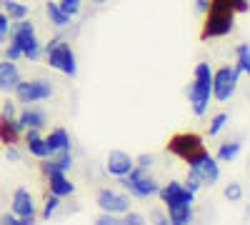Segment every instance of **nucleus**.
<instances>
[{
	"label": "nucleus",
	"instance_id": "obj_18",
	"mask_svg": "<svg viewBox=\"0 0 250 225\" xmlns=\"http://www.w3.org/2000/svg\"><path fill=\"white\" fill-rule=\"evenodd\" d=\"M45 145H48L50 155L53 153H60V150H70V135H68V130L65 128L50 130V135L45 138Z\"/></svg>",
	"mask_w": 250,
	"mask_h": 225
},
{
	"label": "nucleus",
	"instance_id": "obj_10",
	"mask_svg": "<svg viewBox=\"0 0 250 225\" xmlns=\"http://www.w3.org/2000/svg\"><path fill=\"white\" fill-rule=\"evenodd\" d=\"M135 165V160L128 155V153H123V150H110L108 153V163H105V168L110 175L115 178H123V175H128Z\"/></svg>",
	"mask_w": 250,
	"mask_h": 225
},
{
	"label": "nucleus",
	"instance_id": "obj_7",
	"mask_svg": "<svg viewBox=\"0 0 250 225\" xmlns=\"http://www.w3.org/2000/svg\"><path fill=\"white\" fill-rule=\"evenodd\" d=\"M188 95H190V105H193V113H195V115H205L208 105H210L213 83H208V80H198V78H193V83H190V90H188Z\"/></svg>",
	"mask_w": 250,
	"mask_h": 225
},
{
	"label": "nucleus",
	"instance_id": "obj_23",
	"mask_svg": "<svg viewBox=\"0 0 250 225\" xmlns=\"http://www.w3.org/2000/svg\"><path fill=\"white\" fill-rule=\"evenodd\" d=\"M3 8H5V15L10 20H20L28 15V5L25 3H18V0H3Z\"/></svg>",
	"mask_w": 250,
	"mask_h": 225
},
{
	"label": "nucleus",
	"instance_id": "obj_13",
	"mask_svg": "<svg viewBox=\"0 0 250 225\" xmlns=\"http://www.w3.org/2000/svg\"><path fill=\"white\" fill-rule=\"evenodd\" d=\"M23 133V125L18 123V118H3L0 115V143L3 145H15Z\"/></svg>",
	"mask_w": 250,
	"mask_h": 225
},
{
	"label": "nucleus",
	"instance_id": "obj_40",
	"mask_svg": "<svg viewBox=\"0 0 250 225\" xmlns=\"http://www.w3.org/2000/svg\"><path fill=\"white\" fill-rule=\"evenodd\" d=\"M245 218H248V220H250V205H248V208H245Z\"/></svg>",
	"mask_w": 250,
	"mask_h": 225
},
{
	"label": "nucleus",
	"instance_id": "obj_19",
	"mask_svg": "<svg viewBox=\"0 0 250 225\" xmlns=\"http://www.w3.org/2000/svg\"><path fill=\"white\" fill-rule=\"evenodd\" d=\"M18 123H20V125H23V128H43L45 125V123H48V118H45V113L43 110H35V108H25L23 113H20L18 115Z\"/></svg>",
	"mask_w": 250,
	"mask_h": 225
},
{
	"label": "nucleus",
	"instance_id": "obj_26",
	"mask_svg": "<svg viewBox=\"0 0 250 225\" xmlns=\"http://www.w3.org/2000/svg\"><path fill=\"white\" fill-rule=\"evenodd\" d=\"M58 205H60V198L50 193V195L45 198V205H43V213H40V218H43V220H50V218L55 215V210H58Z\"/></svg>",
	"mask_w": 250,
	"mask_h": 225
},
{
	"label": "nucleus",
	"instance_id": "obj_34",
	"mask_svg": "<svg viewBox=\"0 0 250 225\" xmlns=\"http://www.w3.org/2000/svg\"><path fill=\"white\" fill-rule=\"evenodd\" d=\"M125 223H128V225H145V218L138 215V213H128V215H125Z\"/></svg>",
	"mask_w": 250,
	"mask_h": 225
},
{
	"label": "nucleus",
	"instance_id": "obj_29",
	"mask_svg": "<svg viewBox=\"0 0 250 225\" xmlns=\"http://www.w3.org/2000/svg\"><path fill=\"white\" fill-rule=\"evenodd\" d=\"M62 10H65L70 18H75L78 13H80V0H60V3H58Z\"/></svg>",
	"mask_w": 250,
	"mask_h": 225
},
{
	"label": "nucleus",
	"instance_id": "obj_36",
	"mask_svg": "<svg viewBox=\"0 0 250 225\" xmlns=\"http://www.w3.org/2000/svg\"><path fill=\"white\" fill-rule=\"evenodd\" d=\"M0 115H3V118H15V103L8 100V103L3 105V113H0Z\"/></svg>",
	"mask_w": 250,
	"mask_h": 225
},
{
	"label": "nucleus",
	"instance_id": "obj_39",
	"mask_svg": "<svg viewBox=\"0 0 250 225\" xmlns=\"http://www.w3.org/2000/svg\"><path fill=\"white\" fill-rule=\"evenodd\" d=\"M90 3H93V5H105L108 0H90Z\"/></svg>",
	"mask_w": 250,
	"mask_h": 225
},
{
	"label": "nucleus",
	"instance_id": "obj_37",
	"mask_svg": "<svg viewBox=\"0 0 250 225\" xmlns=\"http://www.w3.org/2000/svg\"><path fill=\"white\" fill-rule=\"evenodd\" d=\"M0 223H5V225H18V215H15V213H5L3 218H0Z\"/></svg>",
	"mask_w": 250,
	"mask_h": 225
},
{
	"label": "nucleus",
	"instance_id": "obj_2",
	"mask_svg": "<svg viewBox=\"0 0 250 225\" xmlns=\"http://www.w3.org/2000/svg\"><path fill=\"white\" fill-rule=\"evenodd\" d=\"M120 185L128 190L133 198H150V195H155L158 193V183L145 173V168H140V165H133V170L128 173V175H123L120 178Z\"/></svg>",
	"mask_w": 250,
	"mask_h": 225
},
{
	"label": "nucleus",
	"instance_id": "obj_6",
	"mask_svg": "<svg viewBox=\"0 0 250 225\" xmlns=\"http://www.w3.org/2000/svg\"><path fill=\"white\" fill-rule=\"evenodd\" d=\"M13 213L18 215V225H33L35 223V203L30 190L18 188L13 195Z\"/></svg>",
	"mask_w": 250,
	"mask_h": 225
},
{
	"label": "nucleus",
	"instance_id": "obj_30",
	"mask_svg": "<svg viewBox=\"0 0 250 225\" xmlns=\"http://www.w3.org/2000/svg\"><path fill=\"white\" fill-rule=\"evenodd\" d=\"M10 35V18L0 10V45L5 43V38Z\"/></svg>",
	"mask_w": 250,
	"mask_h": 225
},
{
	"label": "nucleus",
	"instance_id": "obj_1",
	"mask_svg": "<svg viewBox=\"0 0 250 225\" xmlns=\"http://www.w3.org/2000/svg\"><path fill=\"white\" fill-rule=\"evenodd\" d=\"M43 55L48 58L50 68H55V70H60V73H65V75L75 78V73H78L75 53H73V48H70L62 38H53L50 43L43 48Z\"/></svg>",
	"mask_w": 250,
	"mask_h": 225
},
{
	"label": "nucleus",
	"instance_id": "obj_16",
	"mask_svg": "<svg viewBox=\"0 0 250 225\" xmlns=\"http://www.w3.org/2000/svg\"><path fill=\"white\" fill-rule=\"evenodd\" d=\"M18 83H20V70L15 65V60L0 63V90H13Z\"/></svg>",
	"mask_w": 250,
	"mask_h": 225
},
{
	"label": "nucleus",
	"instance_id": "obj_32",
	"mask_svg": "<svg viewBox=\"0 0 250 225\" xmlns=\"http://www.w3.org/2000/svg\"><path fill=\"white\" fill-rule=\"evenodd\" d=\"M95 223H98V225H120V220H118L113 213H103Z\"/></svg>",
	"mask_w": 250,
	"mask_h": 225
},
{
	"label": "nucleus",
	"instance_id": "obj_4",
	"mask_svg": "<svg viewBox=\"0 0 250 225\" xmlns=\"http://www.w3.org/2000/svg\"><path fill=\"white\" fill-rule=\"evenodd\" d=\"M18 103H40V100H48L53 95V83L45 78H35V80H20V83L13 88Z\"/></svg>",
	"mask_w": 250,
	"mask_h": 225
},
{
	"label": "nucleus",
	"instance_id": "obj_5",
	"mask_svg": "<svg viewBox=\"0 0 250 225\" xmlns=\"http://www.w3.org/2000/svg\"><path fill=\"white\" fill-rule=\"evenodd\" d=\"M238 78H240V70L230 65H223L220 70H215L213 73V98L220 100V103L230 100L238 88Z\"/></svg>",
	"mask_w": 250,
	"mask_h": 225
},
{
	"label": "nucleus",
	"instance_id": "obj_14",
	"mask_svg": "<svg viewBox=\"0 0 250 225\" xmlns=\"http://www.w3.org/2000/svg\"><path fill=\"white\" fill-rule=\"evenodd\" d=\"M195 170L203 175V183L208 185V183H218V178H220V165H218V158H213L210 153H205L203 155V160L195 165Z\"/></svg>",
	"mask_w": 250,
	"mask_h": 225
},
{
	"label": "nucleus",
	"instance_id": "obj_21",
	"mask_svg": "<svg viewBox=\"0 0 250 225\" xmlns=\"http://www.w3.org/2000/svg\"><path fill=\"white\" fill-rule=\"evenodd\" d=\"M240 150H243V143L240 140H230V143H223V145L218 148V163H230V160H235L238 155H240Z\"/></svg>",
	"mask_w": 250,
	"mask_h": 225
},
{
	"label": "nucleus",
	"instance_id": "obj_22",
	"mask_svg": "<svg viewBox=\"0 0 250 225\" xmlns=\"http://www.w3.org/2000/svg\"><path fill=\"white\" fill-rule=\"evenodd\" d=\"M23 58H28V60H38V58H43V43L33 35V38H28L23 45Z\"/></svg>",
	"mask_w": 250,
	"mask_h": 225
},
{
	"label": "nucleus",
	"instance_id": "obj_33",
	"mask_svg": "<svg viewBox=\"0 0 250 225\" xmlns=\"http://www.w3.org/2000/svg\"><path fill=\"white\" fill-rule=\"evenodd\" d=\"M135 165H140V168L148 170V168L153 165V155H138V158H135Z\"/></svg>",
	"mask_w": 250,
	"mask_h": 225
},
{
	"label": "nucleus",
	"instance_id": "obj_15",
	"mask_svg": "<svg viewBox=\"0 0 250 225\" xmlns=\"http://www.w3.org/2000/svg\"><path fill=\"white\" fill-rule=\"evenodd\" d=\"M48 185H50V193H53V195H58V198H68V195H73V193H75V185L68 180V175L62 173V170H58V173H50V175H48Z\"/></svg>",
	"mask_w": 250,
	"mask_h": 225
},
{
	"label": "nucleus",
	"instance_id": "obj_3",
	"mask_svg": "<svg viewBox=\"0 0 250 225\" xmlns=\"http://www.w3.org/2000/svg\"><path fill=\"white\" fill-rule=\"evenodd\" d=\"M203 150H205V145H203V138L198 133H175L168 140V153H173L183 163H190Z\"/></svg>",
	"mask_w": 250,
	"mask_h": 225
},
{
	"label": "nucleus",
	"instance_id": "obj_25",
	"mask_svg": "<svg viewBox=\"0 0 250 225\" xmlns=\"http://www.w3.org/2000/svg\"><path fill=\"white\" fill-rule=\"evenodd\" d=\"M183 185L188 188V190H193V193H198L203 185H205V183H203V175L195 170V168H190V170H188V178H185V183H183Z\"/></svg>",
	"mask_w": 250,
	"mask_h": 225
},
{
	"label": "nucleus",
	"instance_id": "obj_20",
	"mask_svg": "<svg viewBox=\"0 0 250 225\" xmlns=\"http://www.w3.org/2000/svg\"><path fill=\"white\" fill-rule=\"evenodd\" d=\"M45 13H48V18H50V23L55 25V28H65V25H70V15L62 10L58 3H45Z\"/></svg>",
	"mask_w": 250,
	"mask_h": 225
},
{
	"label": "nucleus",
	"instance_id": "obj_11",
	"mask_svg": "<svg viewBox=\"0 0 250 225\" xmlns=\"http://www.w3.org/2000/svg\"><path fill=\"white\" fill-rule=\"evenodd\" d=\"M158 195H160L163 203H170V200L195 203V193H193V190H188L183 183H178V180H170V183H165L163 188H158Z\"/></svg>",
	"mask_w": 250,
	"mask_h": 225
},
{
	"label": "nucleus",
	"instance_id": "obj_9",
	"mask_svg": "<svg viewBox=\"0 0 250 225\" xmlns=\"http://www.w3.org/2000/svg\"><path fill=\"white\" fill-rule=\"evenodd\" d=\"M165 210H168V223H173V225L193 223V203L170 200V203H165Z\"/></svg>",
	"mask_w": 250,
	"mask_h": 225
},
{
	"label": "nucleus",
	"instance_id": "obj_24",
	"mask_svg": "<svg viewBox=\"0 0 250 225\" xmlns=\"http://www.w3.org/2000/svg\"><path fill=\"white\" fill-rule=\"evenodd\" d=\"M235 58H238V70L240 73H248L250 75V45L248 43H243V45H238L235 48Z\"/></svg>",
	"mask_w": 250,
	"mask_h": 225
},
{
	"label": "nucleus",
	"instance_id": "obj_17",
	"mask_svg": "<svg viewBox=\"0 0 250 225\" xmlns=\"http://www.w3.org/2000/svg\"><path fill=\"white\" fill-rule=\"evenodd\" d=\"M28 133H25V145H28V150H30V155H35V158H48L50 155V150H48V145H45V138H40V133H38V128H25Z\"/></svg>",
	"mask_w": 250,
	"mask_h": 225
},
{
	"label": "nucleus",
	"instance_id": "obj_41",
	"mask_svg": "<svg viewBox=\"0 0 250 225\" xmlns=\"http://www.w3.org/2000/svg\"><path fill=\"white\" fill-rule=\"evenodd\" d=\"M0 5H3V0H0Z\"/></svg>",
	"mask_w": 250,
	"mask_h": 225
},
{
	"label": "nucleus",
	"instance_id": "obj_8",
	"mask_svg": "<svg viewBox=\"0 0 250 225\" xmlns=\"http://www.w3.org/2000/svg\"><path fill=\"white\" fill-rule=\"evenodd\" d=\"M98 205H100L103 213L120 215V213H128L130 210V198L123 195V193H115L110 188H105V190L98 193Z\"/></svg>",
	"mask_w": 250,
	"mask_h": 225
},
{
	"label": "nucleus",
	"instance_id": "obj_38",
	"mask_svg": "<svg viewBox=\"0 0 250 225\" xmlns=\"http://www.w3.org/2000/svg\"><path fill=\"white\" fill-rule=\"evenodd\" d=\"M195 8L200 13H208V8H210V0H195Z\"/></svg>",
	"mask_w": 250,
	"mask_h": 225
},
{
	"label": "nucleus",
	"instance_id": "obj_31",
	"mask_svg": "<svg viewBox=\"0 0 250 225\" xmlns=\"http://www.w3.org/2000/svg\"><path fill=\"white\" fill-rule=\"evenodd\" d=\"M20 58H23V50H20L18 43H13V40H10V45L5 48V60H20Z\"/></svg>",
	"mask_w": 250,
	"mask_h": 225
},
{
	"label": "nucleus",
	"instance_id": "obj_35",
	"mask_svg": "<svg viewBox=\"0 0 250 225\" xmlns=\"http://www.w3.org/2000/svg\"><path fill=\"white\" fill-rule=\"evenodd\" d=\"M5 158L13 163H20V153L15 150V145H5Z\"/></svg>",
	"mask_w": 250,
	"mask_h": 225
},
{
	"label": "nucleus",
	"instance_id": "obj_28",
	"mask_svg": "<svg viewBox=\"0 0 250 225\" xmlns=\"http://www.w3.org/2000/svg\"><path fill=\"white\" fill-rule=\"evenodd\" d=\"M225 198L230 203H238L243 198V185H240V183H228V185H225Z\"/></svg>",
	"mask_w": 250,
	"mask_h": 225
},
{
	"label": "nucleus",
	"instance_id": "obj_27",
	"mask_svg": "<svg viewBox=\"0 0 250 225\" xmlns=\"http://www.w3.org/2000/svg\"><path fill=\"white\" fill-rule=\"evenodd\" d=\"M228 120H230V115L228 113H218V115H213V120H210V128H208V133L210 135H218L225 125H228Z\"/></svg>",
	"mask_w": 250,
	"mask_h": 225
},
{
	"label": "nucleus",
	"instance_id": "obj_12",
	"mask_svg": "<svg viewBox=\"0 0 250 225\" xmlns=\"http://www.w3.org/2000/svg\"><path fill=\"white\" fill-rule=\"evenodd\" d=\"M43 160H45V163H40V170H43L45 175L58 173V170L65 173V170L73 165V153H70V150H60V153H53V155H48V158H43Z\"/></svg>",
	"mask_w": 250,
	"mask_h": 225
}]
</instances>
